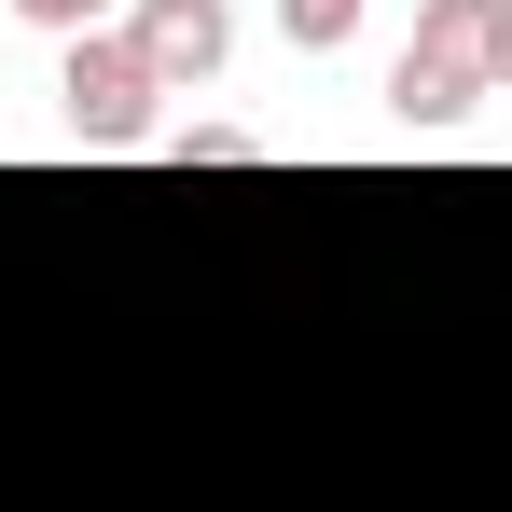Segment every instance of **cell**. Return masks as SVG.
Wrapping results in <instances>:
<instances>
[{"label":"cell","instance_id":"cell-1","mask_svg":"<svg viewBox=\"0 0 512 512\" xmlns=\"http://www.w3.org/2000/svg\"><path fill=\"white\" fill-rule=\"evenodd\" d=\"M56 125H70L84 153H153V139H167V84L139 70L125 28H84V42L56 56Z\"/></svg>","mask_w":512,"mask_h":512},{"label":"cell","instance_id":"cell-2","mask_svg":"<svg viewBox=\"0 0 512 512\" xmlns=\"http://www.w3.org/2000/svg\"><path fill=\"white\" fill-rule=\"evenodd\" d=\"M125 42H139V70H153L167 97H194V84L236 70V0H139Z\"/></svg>","mask_w":512,"mask_h":512},{"label":"cell","instance_id":"cell-3","mask_svg":"<svg viewBox=\"0 0 512 512\" xmlns=\"http://www.w3.org/2000/svg\"><path fill=\"white\" fill-rule=\"evenodd\" d=\"M471 111H485L471 70H443V56H388V125H402V139H443V125H471Z\"/></svg>","mask_w":512,"mask_h":512},{"label":"cell","instance_id":"cell-4","mask_svg":"<svg viewBox=\"0 0 512 512\" xmlns=\"http://www.w3.org/2000/svg\"><path fill=\"white\" fill-rule=\"evenodd\" d=\"M402 56H443V70L485 84V0H416V42H402Z\"/></svg>","mask_w":512,"mask_h":512},{"label":"cell","instance_id":"cell-5","mask_svg":"<svg viewBox=\"0 0 512 512\" xmlns=\"http://www.w3.org/2000/svg\"><path fill=\"white\" fill-rule=\"evenodd\" d=\"M153 153H167V167H250L263 139H250V125H167Z\"/></svg>","mask_w":512,"mask_h":512},{"label":"cell","instance_id":"cell-6","mask_svg":"<svg viewBox=\"0 0 512 512\" xmlns=\"http://www.w3.org/2000/svg\"><path fill=\"white\" fill-rule=\"evenodd\" d=\"M277 28H291V42H305V56H333L346 28H360V0H277Z\"/></svg>","mask_w":512,"mask_h":512},{"label":"cell","instance_id":"cell-7","mask_svg":"<svg viewBox=\"0 0 512 512\" xmlns=\"http://www.w3.org/2000/svg\"><path fill=\"white\" fill-rule=\"evenodd\" d=\"M14 14H28V28H56V42H84V28H111L125 0H14Z\"/></svg>","mask_w":512,"mask_h":512},{"label":"cell","instance_id":"cell-8","mask_svg":"<svg viewBox=\"0 0 512 512\" xmlns=\"http://www.w3.org/2000/svg\"><path fill=\"white\" fill-rule=\"evenodd\" d=\"M485 97H512V0H485Z\"/></svg>","mask_w":512,"mask_h":512}]
</instances>
